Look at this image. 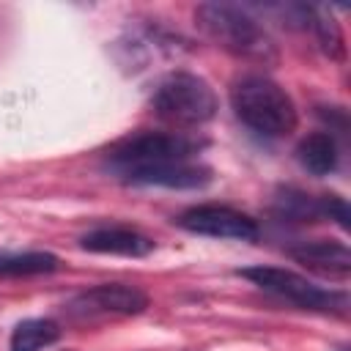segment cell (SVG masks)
<instances>
[{
    "label": "cell",
    "instance_id": "obj_1",
    "mask_svg": "<svg viewBox=\"0 0 351 351\" xmlns=\"http://www.w3.org/2000/svg\"><path fill=\"white\" fill-rule=\"evenodd\" d=\"M197 27L225 52L252 60V63H274L277 44L266 33L258 16H252L244 5L233 3H200L195 8Z\"/></svg>",
    "mask_w": 351,
    "mask_h": 351
},
{
    "label": "cell",
    "instance_id": "obj_2",
    "mask_svg": "<svg viewBox=\"0 0 351 351\" xmlns=\"http://www.w3.org/2000/svg\"><path fill=\"white\" fill-rule=\"evenodd\" d=\"M230 104L244 126L266 137H285L299 126V112L288 90L263 74L239 77L230 88Z\"/></svg>",
    "mask_w": 351,
    "mask_h": 351
},
{
    "label": "cell",
    "instance_id": "obj_3",
    "mask_svg": "<svg viewBox=\"0 0 351 351\" xmlns=\"http://www.w3.org/2000/svg\"><path fill=\"white\" fill-rule=\"evenodd\" d=\"M148 104L156 118L181 129L208 123L219 107L214 88L200 74L181 71V69L167 71L165 77L156 80Z\"/></svg>",
    "mask_w": 351,
    "mask_h": 351
},
{
    "label": "cell",
    "instance_id": "obj_4",
    "mask_svg": "<svg viewBox=\"0 0 351 351\" xmlns=\"http://www.w3.org/2000/svg\"><path fill=\"white\" fill-rule=\"evenodd\" d=\"M203 148L200 140L184 134V132H137L123 140H118L107 151V165L115 173L148 167V165H165V162H189Z\"/></svg>",
    "mask_w": 351,
    "mask_h": 351
},
{
    "label": "cell",
    "instance_id": "obj_5",
    "mask_svg": "<svg viewBox=\"0 0 351 351\" xmlns=\"http://www.w3.org/2000/svg\"><path fill=\"white\" fill-rule=\"evenodd\" d=\"M239 277L250 280L252 285L288 299L304 310H321V313H348V296L343 291H326L307 280L304 274H296L291 269H277V266H247L239 269Z\"/></svg>",
    "mask_w": 351,
    "mask_h": 351
},
{
    "label": "cell",
    "instance_id": "obj_6",
    "mask_svg": "<svg viewBox=\"0 0 351 351\" xmlns=\"http://www.w3.org/2000/svg\"><path fill=\"white\" fill-rule=\"evenodd\" d=\"M184 230L211 239H236V241H252L258 239V222L250 214H241L230 206H192L176 219Z\"/></svg>",
    "mask_w": 351,
    "mask_h": 351
},
{
    "label": "cell",
    "instance_id": "obj_7",
    "mask_svg": "<svg viewBox=\"0 0 351 351\" xmlns=\"http://www.w3.org/2000/svg\"><path fill=\"white\" fill-rule=\"evenodd\" d=\"M148 307V293L137 285L126 282H101L82 293H77L69 302L71 315H137Z\"/></svg>",
    "mask_w": 351,
    "mask_h": 351
},
{
    "label": "cell",
    "instance_id": "obj_8",
    "mask_svg": "<svg viewBox=\"0 0 351 351\" xmlns=\"http://www.w3.org/2000/svg\"><path fill=\"white\" fill-rule=\"evenodd\" d=\"M121 181L134 186H165V189H200L211 181V167L189 159V162H165L118 173Z\"/></svg>",
    "mask_w": 351,
    "mask_h": 351
},
{
    "label": "cell",
    "instance_id": "obj_9",
    "mask_svg": "<svg viewBox=\"0 0 351 351\" xmlns=\"http://www.w3.org/2000/svg\"><path fill=\"white\" fill-rule=\"evenodd\" d=\"M288 255L326 280L343 282L351 274V252L340 241H302L299 247H291Z\"/></svg>",
    "mask_w": 351,
    "mask_h": 351
},
{
    "label": "cell",
    "instance_id": "obj_10",
    "mask_svg": "<svg viewBox=\"0 0 351 351\" xmlns=\"http://www.w3.org/2000/svg\"><path fill=\"white\" fill-rule=\"evenodd\" d=\"M82 250L101 252V255H126V258H143L154 252V239H148L140 230L132 228H99L80 239Z\"/></svg>",
    "mask_w": 351,
    "mask_h": 351
},
{
    "label": "cell",
    "instance_id": "obj_11",
    "mask_svg": "<svg viewBox=\"0 0 351 351\" xmlns=\"http://www.w3.org/2000/svg\"><path fill=\"white\" fill-rule=\"evenodd\" d=\"M299 165L313 176H329L337 167V143L329 132H313L296 145Z\"/></svg>",
    "mask_w": 351,
    "mask_h": 351
},
{
    "label": "cell",
    "instance_id": "obj_12",
    "mask_svg": "<svg viewBox=\"0 0 351 351\" xmlns=\"http://www.w3.org/2000/svg\"><path fill=\"white\" fill-rule=\"evenodd\" d=\"M60 337V326L52 318H27L11 332V351H41Z\"/></svg>",
    "mask_w": 351,
    "mask_h": 351
},
{
    "label": "cell",
    "instance_id": "obj_13",
    "mask_svg": "<svg viewBox=\"0 0 351 351\" xmlns=\"http://www.w3.org/2000/svg\"><path fill=\"white\" fill-rule=\"evenodd\" d=\"M60 266V258L52 252H11L0 255V277H33L49 274Z\"/></svg>",
    "mask_w": 351,
    "mask_h": 351
},
{
    "label": "cell",
    "instance_id": "obj_14",
    "mask_svg": "<svg viewBox=\"0 0 351 351\" xmlns=\"http://www.w3.org/2000/svg\"><path fill=\"white\" fill-rule=\"evenodd\" d=\"M310 27L315 30L321 49H324L329 58H337V60H340V58L346 55V38H343L340 22L332 16L329 8H324V5H310Z\"/></svg>",
    "mask_w": 351,
    "mask_h": 351
},
{
    "label": "cell",
    "instance_id": "obj_15",
    "mask_svg": "<svg viewBox=\"0 0 351 351\" xmlns=\"http://www.w3.org/2000/svg\"><path fill=\"white\" fill-rule=\"evenodd\" d=\"M321 208H324V217L335 219L340 228H348V206L343 197L337 195H324L321 197Z\"/></svg>",
    "mask_w": 351,
    "mask_h": 351
}]
</instances>
